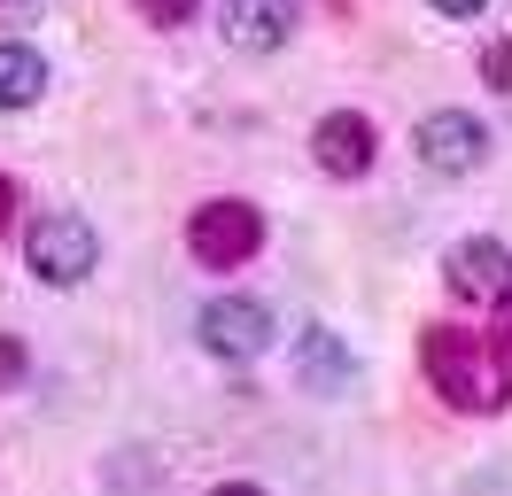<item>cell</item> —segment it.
<instances>
[{"label": "cell", "mask_w": 512, "mask_h": 496, "mask_svg": "<svg viewBox=\"0 0 512 496\" xmlns=\"http://www.w3.org/2000/svg\"><path fill=\"white\" fill-rule=\"evenodd\" d=\"M419 357H427V380H435V396L450 411H505L512 403V357L497 341L466 334V326H435V334L419 341Z\"/></svg>", "instance_id": "obj_1"}, {"label": "cell", "mask_w": 512, "mask_h": 496, "mask_svg": "<svg viewBox=\"0 0 512 496\" xmlns=\"http://www.w3.org/2000/svg\"><path fill=\"white\" fill-rule=\"evenodd\" d=\"M187 248L194 264H210V272H233V264H249L256 248H264V217L249 202H202L187 217Z\"/></svg>", "instance_id": "obj_2"}, {"label": "cell", "mask_w": 512, "mask_h": 496, "mask_svg": "<svg viewBox=\"0 0 512 496\" xmlns=\"http://www.w3.org/2000/svg\"><path fill=\"white\" fill-rule=\"evenodd\" d=\"M194 334H202V349H210V357L249 365V357H264V349H272V310L249 303V295H218V303H202Z\"/></svg>", "instance_id": "obj_3"}, {"label": "cell", "mask_w": 512, "mask_h": 496, "mask_svg": "<svg viewBox=\"0 0 512 496\" xmlns=\"http://www.w3.org/2000/svg\"><path fill=\"white\" fill-rule=\"evenodd\" d=\"M24 256H32V272L47 279V287H78V279L101 264V241H94L86 217L63 210V217H39L32 225V248H24Z\"/></svg>", "instance_id": "obj_4"}, {"label": "cell", "mask_w": 512, "mask_h": 496, "mask_svg": "<svg viewBox=\"0 0 512 496\" xmlns=\"http://www.w3.org/2000/svg\"><path fill=\"white\" fill-rule=\"evenodd\" d=\"M443 279H450L458 303H512V241H489V233H481V241H458Z\"/></svg>", "instance_id": "obj_5"}, {"label": "cell", "mask_w": 512, "mask_h": 496, "mask_svg": "<svg viewBox=\"0 0 512 496\" xmlns=\"http://www.w3.org/2000/svg\"><path fill=\"white\" fill-rule=\"evenodd\" d=\"M419 155H427V171L466 179L481 155H489V124H474L466 109H435V117L419 124Z\"/></svg>", "instance_id": "obj_6"}, {"label": "cell", "mask_w": 512, "mask_h": 496, "mask_svg": "<svg viewBox=\"0 0 512 496\" xmlns=\"http://www.w3.org/2000/svg\"><path fill=\"white\" fill-rule=\"evenodd\" d=\"M311 155H319L326 179H365L373 155H381V140H373V124L357 117V109H334V117H319V132H311Z\"/></svg>", "instance_id": "obj_7"}, {"label": "cell", "mask_w": 512, "mask_h": 496, "mask_svg": "<svg viewBox=\"0 0 512 496\" xmlns=\"http://www.w3.org/2000/svg\"><path fill=\"white\" fill-rule=\"evenodd\" d=\"M288 31H295V0H225V47H241V55L288 47Z\"/></svg>", "instance_id": "obj_8"}, {"label": "cell", "mask_w": 512, "mask_h": 496, "mask_svg": "<svg viewBox=\"0 0 512 496\" xmlns=\"http://www.w3.org/2000/svg\"><path fill=\"white\" fill-rule=\"evenodd\" d=\"M295 372H303L311 396H342V388H350V349L326 334V326H303V341H295Z\"/></svg>", "instance_id": "obj_9"}, {"label": "cell", "mask_w": 512, "mask_h": 496, "mask_svg": "<svg viewBox=\"0 0 512 496\" xmlns=\"http://www.w3.org/2000/svg\"><path fill=\"white\" fill-rule=\"evenodd\" d=\"M39 93H47V62H39V47L0 39V109H32Z\"/></svg>", "instance_id": "obj_10"}, {"label": "cell", "mask_w": 512, "mask_h": 496, "mask_svg": "<svg viewBox=\"0 0 512 496\" xmlns=\"http://www.w3.org/2000/svg\"><path fill=\"white\" fill-rule=\"evenodd\" d=\"M194 8H202V0H140V16H148L156 31H179V24L194 16Z\"/></svg>", "instance_id": "obj_11"}, {"label": "cell", "mask_w": 512, "mask_h": 496, "mask_svg": "<svg viewBox=\"0 0 512 496\" xmlns=\"http://www.w3.org/2000/svg\"><path fill=\"white\" fill-rule=\"evenodd\" d=\"M481 78H489L497 93H512V39H497V47L481 55Z\"/></svg>", "instance_id": "obj_12"}, {"label": "cell", "mask_w": 512, "mask_h": 496, "mask_svg": "<svg viewBox=\"0 0 512 496\" xmlns=\"http://www.w3.org/2000/svg\"><path fill=\"white\" fill-rule=\"evenodd\" d=\"M24 372H32V357H24V341H16V334H0V388H16Z\"/></svg>", "instance_id": "obj_13"}, {"label": "cell", "mask_w": 512, "mask_h": 496, "mask_svg": "<svg viewBox=\"0 0 512 496\" xmlns=\"http://www.w3.org/2000/svg\"><path fill=\"white\" fill-rule=\"evenodd\" d=\"M435 8H443V16H481L489 0H435Z\"/></svg>", "instance_id": "obj_14"}, {"label": "cell", "mask_w": 512, "mask_h": 496, "mask_svg": "<svg viewBox=\"0 0 512 496\" xmlns=\"http://www.w3.org/2000/svg\"><path fill=\"white\" fill-rule=\"evenodd\" d=\"M8 217H16V179H0V233H8Z\"/></svg>", "instance_id": "obj_15"}, {"label": "cell", "mask_w": 512, "mask_h": 496, "mask_svg": "<svg viewBox=\"0 0 512 496\" xmlns=\"http://www.w3.org/2000/svg\"><path fill=\"white\" fill-rule=\"evenodd\" d=\"M497 349H505V357H512V303H505V341H497Z\"/></svg>", "instance_id": "obj_16"}]
</instances>
